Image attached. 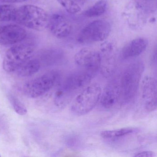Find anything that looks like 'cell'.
Masks as SVG:
<instances>
[{
	"label": "cell",
	"instance_id": "7a4b0ae2",
	"mask_svg": "<svg viewBox=\"0 0 157 157\" xmlns=\"http://www.w3.org/2000/svg\"><path fill=\"white\" fill-rule=\"evenodd\" d=\"M49 16L45 10L35 5H26L17 8L14 22L36 31L48 27Z\"/></svg>",
	"mask_w": 157,
	"mask_h": 157
},
{
	"label": "cell",
	"instance_id": "44dd1931",
	"mask_svg": "<svg viewBox=\"0 0 157 157\" xmlns=\"http://www.w3.org/2000/svg\"><path fill=\"white\" fill-rule=\"evenodd\" d=\"M0 1L5 3H13L24 2L27 1L28 0H0Z\"/></svg>",
	"mask_w": 157,
	"mask_h": 157
},
{
	"label": "cell",
	"instance_id": "e0dca14e",
	"mask_svg": "<svg viewBox=\"0 0 157 157\" xmlns=\"http://www.w3.org/2000/svg\"><path fill=\"white\" fill-rule=\"evenodd\" d=\"M135 129L132 128H123L113 130H104L100 133V136L104 139H115L133 133Z\"/></svg>",
	"mask_w": 157,
	"mask_h": 157
},
{
	"label": "cell",
	"instance_id": "52a82bcc",
	"mask_svg": "<svg viewBox=\"0 0 157 157\" xmlns=\"http://www.w3.org/2000/svg\"><path fill=\"white\" fill-rule=\"evenodd\" d=\"M74 61L81 69L97 73L101 67V54L94 49L83 48L75 55Z\"/></svg>",
	"mask_w": 157,
	"mask_h": 157
},
{
	"label": "cell",
	"instance_id": "8992f818",
	"mask_svg": "<svg viewBox=\"0 0 157 157\" xmlns=\"http://www.w3.org/2000/svg\"><path fill=\"white\" fill-rule=\"evenodd\" d=\"M111 28L110 23L105 20L94 21L82 29L79 34L78 41L82 44L101 42L108 37Z\"/></svg>",
	"mask_w": 157,
	"mask_h": 157
},
{
	"label": "cell",
	"instance_id": "9c48e42d",
	"mask_svg": "<svg viewBox=\"0 0 157 157\" xmlns=\"http://www.w3.org/2000/svg\"><path fill=\"white\" fill-rule=\"evenodd\" d=\"M27 36L25 29L18 25L0 23V45H14L23 41Z\"/></svg>",
	"mask_w": 157,
	"mask_h": 157
},
{
	"label": "cell",
	"instance_id": "9a60e30c",
	"mask_svg": "<svg viewBox=\"0 0 157 157\" xmlns=\"http://www.w3.org/2000/svg\"><path fill=\"white\" fill-rule=\"evenodd\" d=\"M17 8L9 4L0 5V23L14 21Z\"/></svg>",
	"mask_w": 157,
	"mask_h": 157
},
{
	"label": "cell",
	"instance_id": "4fadbf2b",
	"mask_svg": "<svg viewBox=\"0 0 157 157\" xmlns=\"http://www.w3.org/2000/svg\"><path fill=\"white\" fill-rule=\"evenodd\" d=\"M148 44L147 39L144 37L134 39L126 45L122 49V58L123 59H128L138 56L146 50Z\"/></svg>",
	"mask_w": 157,
	"mask_h": 157
},
{
	"label": "cell",
	"instance_id": "7c38bea8",
	"mask_svg": "<svg viewBox=\"0 0 157 157\" xmlns=\"http://www.w3.org/2000/svg\"><path fill=\"white\" fill-rule=\"evenodd\" d=\"M157 81L155 78H145L142 88V99L145 109L152 112L157 109Z\"/></svg>",
	"mask_w": 157,
	"mask_h": 157
},
{
	"label": "cell",
	"instance_id": "7402d4cb",
	"mask_svg": "<svg viewBox=\"0 0 157 157\" xmlns=\"http://www.w3.org/2000/svg\"><path fill=\"white\" fill-rule=\"evenodd\" d=\"M76 3H84L85 2L87 1V0H73Z\"/></svg>",
	"mask_w": 157,
	"mask_h": 157
},
{
	"label": "cell",
	"instance_id": "603a6c76",
	"mask_svg": "<svg viewBox=\"0 0 157 157\" xmlns=\"http://www.w3.org/2000/svg\"><path fill=\"white\" fill-rule=\"evenodd\" d=\"M0 157H1V155H0Z\"/></svg>",
	"mask_w": 157,
	"mask_h": 157
},
{
	"label": "cell",
	"instance_id": "3957f363",
	"mask_svg": "<svg viewBox=\"0 0 157 157\" xmlns=\"http://www.w3.org/2000/svg\"><path fill=\"white\" fill-rule=\"evenodd\" d=\"M101 93V86L97 83L87 86L72 102L71 110L75 115H84L94 109L100 100Z\"/></svg>",
	"mask_w": 157,
	"mask_h": 157
},
{
	"label": "cell",
	"instance_id": "277c9868",
	"mask_svg": "<svg viewBox=\"0 0 157 157\" xmlns=\"http://www.w3.org/2000/svg\"><path fill=\"white\" fill-rule=\"evenodd\" d=\"M34 53L33 47L29 44L14 45L6 52L2 67L6 72L17 71L25 63L31 59Z\"/></svg>",
	"mask_w": 157,
	"mask_h": 157
},
{
	"label": "cell",
	"instance_id": "8fae6325",
	"mask_svg": "<svg viewBox=\"0 0 157 157\" xmlns=\"http://www.w3.org/2000/svg\"><path fill=\"white\" fill-rule=\"evenodd\" d=\"M48 27L52 34L59 39L68 36L72 28L70 21L60 14H54L49 17Z\"/></svg>",
	"mask_w": 157,
	"mask_h": 157
},
{
	"label": "cell",
	"instance_id": "5bb4252c",
	"mask_svg": "<svg viewBox=\"0 0 157 157\" xmlns=\"http://www.w3.org/2000/svg\"><path fill=\"white\" fill-rule=\"evenodd\" d=\"M41 63L37 59H29L17 70L18 75L21 77H29L39 71Z\"/></svg>",
	"mask_w": 157,
	"mask_h": 157
},
{
	"label": "cell",
	"instance_id": "2e32d148",
	"mask_svg": "<svg viewBox=\"0 0 157 157\" xmlns=\"http://www.w3.org/2000/svg\"><path fill=\"white\" fill-rule=\"evenodd\" d=\"M107 4L105 0L97 2L93 6L83 12V16L86 17H96L102 15L107 9Z\"/></svg>",
	"mask_w": 157,
	"mask_h": 157
},
{
	"label": "cell",
	"instance_id": "30bf717a",
	"mask_svg": "<svg viewBox=\"0 0 157 157\" xmlns=\"http://www.w3.org/2000/svg\"><path fill=\"white\" fill-rule=\"evenodd\" d=\"M100 103L106 109L113 108L120 100V76L112 78L101 91Z\"/></svg>",
	"mask_w": 157,
	"mask_h": 157
},
{
	"label": "cell",
	"instance_id": "5b68a950",
	"mask_svg": "<svg viewBox=\"0 0 157 157\" xmlns=\"http://www.w3.org/2000/svg\"><path fill=\"white\" fill-rule=\"evenodd\" d=\"M60 79L59 72L56 71L26 82L23 87L25 94L30 98H36L50 90Z\"/></svg>",
	"mask_w": 157,
	"mask_h": 157
},
{
	"label": "cell",
	"instance_id": "d6986e66",
	"mask_svg": "<svg viewBox=\"0 0 157 157\" xmlns=\"http://www.w3.org/2000/svg\"><path fill=\"white\" fill-rule=\"evenodd\" d=\"M60 5H62L68 12L70 13H76L80 10L78 3L73 0H57Z\"/></svg>",
	"mask_w": 157,
	"mask_h": 157
},
{
	"label": "cell",
	"instance_id": "ac0fdd59",
	"mask_svg": "<svg viewBox=\"0 0 157 157\" xmlns=\"http://www.w3.org/2000/svg\"><path fill=\"white\" fill-rule=\"evenodd\" d=\"M9 98L13 109L18 114L24 116L27 113V109L18 98L12 95H10Z\"/></svg>",
	"mask_w": 157,
	"mask_h": 157
},
{
	"label": "cell",
	"instance_id": "6da1fadb",
	"mask_svg": "<svg viewBox=\"0 0 157 157\" xmlns=\"http://www.w3.org/2000/svg\"><path fill=\"white\" fill-rule=\"evenodd\" d=\"M144 70V62L136 60L128 65L120 76V99L123 103H127L134 99Z\"/></svg>",
	"mask_w": 157,
	"mask_h": 157
},
{
	"label": "cell",
	"instance_id": "ba28073f",
	"mask_svg": "<svg viewBox=\"0 0 157 157\" xmlns=\"http://www.w3.org/2000/svg\"><path fill=\"white\" fill-rule=\"evenodd\" d=\"M96 73L81 69L68 76L61 87L65 90L74 94L75 91L90 83Z\"/></svg>",
	"mask_w": 157,
	"mask_h": 157
},
{
	"label": "cell",
	"instance_id": "ffe728a7",
	"mask_svg": "<svg viewBox=\"0 0 157 157\" xmlns=\"http://www.w3.org/2000/svg\"><path fill=\"white\" fill-rule=\"evenodd\" d=\"M156 156L155 152L151 151H145L136 153L134 157H154Z\"/></svg>",
	"mask_w": 157,
	"mask_h": 157
}]
</instances>
